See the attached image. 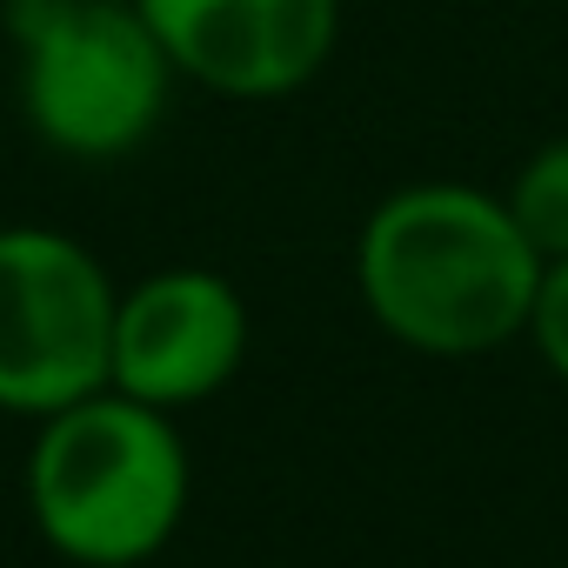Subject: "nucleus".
Wrapping results in <instances>:
<instances>
[{"label": "nucleus", "mask_w": 568, "mask_h": 568, "mask_svg": "<svg viewBox=\"0 0 568 568\" xmlns=\"http://www.w3.org/2000/svg\"><path fill=\"white\" fill-rule=\"evenodd\" d=\"M355 288L375 328L415 355H488L528 335L541 254L508 201L468 181H408L355 234Z\"/></svg>", "instance_id": "nucleus-1"}, {"label": "nucleus", "mask_w": 568, "mask_h": 568, "mask_svg": "<svg viewBox=\"0 0 568 568\" xmlns=\"http://www.w3.org/2000/svg\"><path fill=\"white\" fill-rule=\"evenodd\" d=\"M187 442L168 408L94 388L41 415L28 448V515L74 568H141L187 515Z\"/></svg>", "instance_id": "nucleus-2"}, {"label": "nucleus", "mask_w": 568, "mask_h": 568, "mask_svg": "<svg viewBox=\"0 0 568 568\" xmlns=\"http://www.w3.org/2000/svg\"><path fill=\"white\" fill-rule=\"evenodd\" d=\"M21 114L68 161H128L174 101V61L134 0H8Z\"/></svg>", "instance_id": "nucleus-3"}, {"label": "nucleus", "mask_w": 568, "mask_h": 568, "mask_svg": "<svg viewBox=\"0 0 568 568\" xmlns=\"http://www.w3.org/2000/svg\"><path fill=\"white\" fill-rule=\"evenodd\" d=\"M114 274L61 227H0V415H54L108 388Z\"/></svg>", "instance_id": "nucleus-4"}, {"label": "nucleus", "mask_w": 568, "mask_h": 568, "mask_svg": "<svg viewBox=\"0 0 568 568\" xmlns=\"http://www.w3.org/2000/svg\"><path fill=\"white\" fill-rule=\"evenodd\" d=\"M181 81L221 101L302 94L342 34V0H134Z\"/></svg>", "instance_id": "nucleus-5"}, {"label": "nucleus", "mask_w": 568, "mask_h": 568, "mask_svg": "<svg viewBox=\"0 0 568 568\" xmlns=\"http://www.w3.org/2000/svg\"><path fill=\"white\" fill-rule=\"evenodd\" d=\"M247 362V302L214 267H161L114 302V362L108 388L154 402V408H194L221 395Z\"/></svg>", "instance_id": "nucleus-6"}, {"label": "nucleus", "mask_w": 568, "mask_h": 568, "mask_svg": "<svg viewBox=\"0 0 568 568\" xmlns=\"http://www.w3.org/2000/svg\"><path fill=\"white\" fill-rule=\"evenodd\" d=\"M501 201H508L515 227L528 234V247H535L541 261H561V254H568V134L541 141V148L515 168V181H508Z\"/></svg>", "instance_id": "nucleus-7"}, {"label": "nucleus", "mask_w": 568, "mask_h": 568, "mask_svg": "<svg viewBox=\"0 0 568 568\" xmlns=\"http://www.w3.org/2000/svg\"><path fill=\"white\" fill-rule=\"evenodd\" d=\"M528 335H535V355L548 362V375L568 388V254L541 261V288H535V308H528Z\"/></svg>", "instance_id": "nucleus-8"}]
</instances>
